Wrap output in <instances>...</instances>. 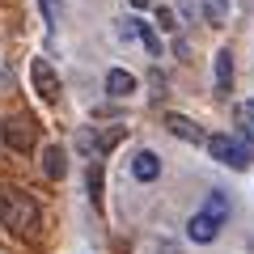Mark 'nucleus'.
I'll list each match as a JSON object with an SVG mask.
<instances>
[{"label": "nucleus", "mask_w": 254, "mask_h": 254, "mask_svg": "<svg viewBox=\"0 0 254 254\" xmlns=\"http://www.w3.org/2000/svg\"><path fill=\"white\" fill-rule=\"evenodd\" d=\"M30 76H34V89H38V98L43 102H55L60 98V76H55V68L47 60H34L30 64Z\"/></svg>", "instance_id": "nucleus-4"}, {"label": "nucleus", "mask_w": 254, "mask_h": 254, "mask_svg": "<svg viewBox=\"0 0 254 254\" xmlns=\"http://www.w3.org/2000/svg\"><path fill=\"white\" fill-rule=\"evenodd\" d=\"M165 127H170L178 140H187V144H199V140H208V136H203V127H199V123H190L187 115H165Z\"/></svg>", "instance_id": "nucleus-6"}, {"label": "nucleus", "mask_w": 254, "mask_h": 254, "mask_svg": "<svg viewBox=\"0 0 254 254\" xmlns=\"http://www.w3.org/2000/svg\"><path fill=\"white\" fill-rule=\"evenodd\" d=\"M216 89L220 93L233 89V55L229 51H216Z\"/></svg>", "instance_id": "nucleus-10"}, {"label": "nucleus", "mask_w": 254, "mask_h": 254, "mask_svg": "<svg viewBox=\"0 0 254 254\" xmlns=\"http://www.w3.org/2000/svg\"><path fill=\"white\" fill-rule=\"evenodd\" d=\"M106 93L110 98H131L136 93V76L127 72V68H110L106 72Z\"/></svg>", "instance_id": "nucleus-7"}, {"label": "nucleus", "mask_w": 254, "mask_h": 254, "mask_svg": "<svg viewBox=\"0 0 254 254\" xmlns=\"http://www.w3.org/2000/svg\"><path fill=\"white\" fill-rule=\"evenodd\" d=\"M203 17H208V26H225L229 0H203Z\"/></svg>", "instance_id": "nucleus-12"}, {"label": "nucleus", "mask_w": 254, "mask_h": 254, "mask_svg": "<svg viewBox=\"0 0 254 254\" xmlns=\"http://www.w3.org/2000/svg\"><path fill=\"white\" fill-rule=\"evenodd\" d=\"M76 148L89 153V157H98V153H102V136H93L89 127H81V131H76Z\"/></svg>", "instance_id": "nucleus-13"}, {"label": "nucleus", "mask_w": 254, "mask_h": 254, "mask_svg": "<svg viewBox=\"0 0 254 254\" xmlns=\"http://www.w3.org/2000/svg\"><path fill=\"white\" fill-rule=\"evenodd\" d=\"M148 254H178V246H174V242H153Z\"/></svg>", "instance_id": "nucleus-19"}, {"label": "nucleus", "mask_w": 254, "mask_h": 254, "mask_svg": "<svg viewBox=\"0 0 254 254\" xmlns=\"http://www.w3.org/2000/svg\"><path fill=\"white\" fill-rule=\"evenodd\" d=\"M34 140H38V127H34V119H30V115L4 119V144H9L13 153H30Z\"/></svg>", "instance_id": "nucleus-3"}, {"label": "nucleus", "mask_w": 254, "mask_h": 254, "mask_svg": "<svg viewBox=\"0 0 254 254\" xmlns=\"http://www.w3.org/2000/svg\"><path fill=\"white\" fill-rule=\"evenodd\" d=\"M203 212H208L212 220H220V225H225V220H229V199H225V190H208V208H203Z\"/></svg>", "instance_id": "nucleus-11"}, {"label": "nucleus", "mask_w": 254, "mask_h": 254, "mask_svg": "<svg viewBox=\"0 0 254 254\" xmlns=\"http://www.w3.org/2000/svg\"><path fill=\"white\" fill-rule=\"evenodd\" d=\"M43 174H47V178H51V182L68 174V157H64V148H60V144L43 148Z\"/></svg>", "instance_id": "nucleus-9"}, {"label": "nucleus", "mask_w": 254, "mask_h": 254, "mask_svg": "<svg viewBox=\"0 0 254 254\" xmlns=\"http://www.w3.org/2000/svg\"><path fill=\"white\" fill-rule=\"evenodd\" d=\"M140 43L148 47V55H161V38L153 34V26H148V21H140Z\"/></svg>", "instance_id": "nucleus-15"}, {"label": "nucleus", "mask_w": 254, "mask_h": 254, "mask_svg": "<svg viewBox=\"0 0 254 254\" xmlns=\"http://www.w3.org/2000/svg\"><path fill=\"white\" fill-rule=\"evenodd\" d=\"M131 174H136L140 182H153L157 174H161V157L157 153H136L131 157Z\"/></svg>", "instance_id": "nucleus-8"}, {"label": "nucleus", "mask_w": 254, "mask_h": 254, "mask_svg": "<svg viewBox=\"0 0 254 254\" xmlns=\"http://www.w3.org/2000/svg\"><path fill=\"white\" fill-rule=\"evenodd\" d=\"M216 233H220V220H212L208 212H195V216L187 220V237H190V242H199V246L212 242Z\"/></svg>", "instance_id": "nucleus-5"}, {"label": "nucleus", "mask_w": 254, "mask_h": 254, "mask_svg": "<svg viewBox=\"0 0 254 254\" xmlns=\"http://www.w3.org/2000/svg\"><path fill=\"white\" fill-rule=\"evenodd\" d=\"M157 21H161V30H178V17H174V9H165V4H157Z\"/></svg>", "instance_id": "nucleus-16"}, {"label": "nucleus", "mask_w": 254, "mask_h": 254, "mask_svg": "<svg viewBox=\"0 0 254 254\" xmlns=\"http://www.w3.org/2000/svg\"><path fill=\"white\" fill-rule=\"evenodd\" d=\"M203 144H208L212 161H220V165H233V170H242V165H250V144H242V140H229L225 131H216V136H208Z\"/></svg>", "instance_id": "nucleus-2"}, {"label": "nucleus", "mask_w": 254, "mask_h": 254, "mask_svg": "<svg viewBox=\"0 0 254 254\" xmlns=\"http://www.w3.org/2000/svg\"><path fill=\"white\" fill-rule=\"evenodd\" d=\"M4 212H9V190H0V225H4Z\"/></svg>", "instance_id": "nucleus-20"}, {"label": "nucleus", "mask_w": 254, "mask_h": 254, "mask_svg": "<svg viewBox=\"0 0 254 254\" xmlns=\"http://www.w3.org/2000/svg\"><path fill=\"white\" fill-rule=\"evenodd\" d=\"M4 225L13 229V233H38V225H43V212H38V203L30 199V195H21V190H9V212H4Z\"/></svg>", "instance_id": "nucleus-1"}, {"label": "nucleus", "mask_w": 254, "mask_h": 254, "mask_svg": "<svg viewBox=\"0 0 254 254\" xmlns=\"http://www.w3.org/2000/svg\"><path fill=\"white\" fill-rule=\"evenodd\" d=\"M237 127H242V136H254V102L237 106Z\"/></svg>", "instance_id": "nucleus-14"}, {"label": "nucleus", "mask_w": 254, "mask_h": 254, "mask_svg": "<svg viewBox=\"0 0 254 254\" xmlns=\"http://www.w3.org/2000/svg\"><path fill=\"white\" fill-rule=\"evenodd\" d=\"M131 4H136V9H148V4H153V0H131Z\"/></svg>", "instance_id": "nucleus-21"}, {"label": "nucleus", "mask_w": 254, "mask_h": 254, "mask_svg": "<svg viewBox=\"0 0 254 254\" xmlns=\"http://www.w3.org/2000/svg\"><path fill=\"white\" fill-rule=\"evenodd\" d=\"M174 55H178V60H190V43L182 34H174Z\"/></svg>", "instance_id": "nucleus-17"}, {"label": "nucleus", "mask_w": 254, "mask_h": 254, "mask_svg": "<svg viewBox=\"0 0 254 254\" xmlns=\"http://www.w3.org/2000/svg\"><path fill=\"white\" fill-rule=\"evenodd\" d=\"M148 85H153V93H165V72H161V68L148 72Z\"/></svg>", "instance_id": "nucleus-18"}]
</instances>
